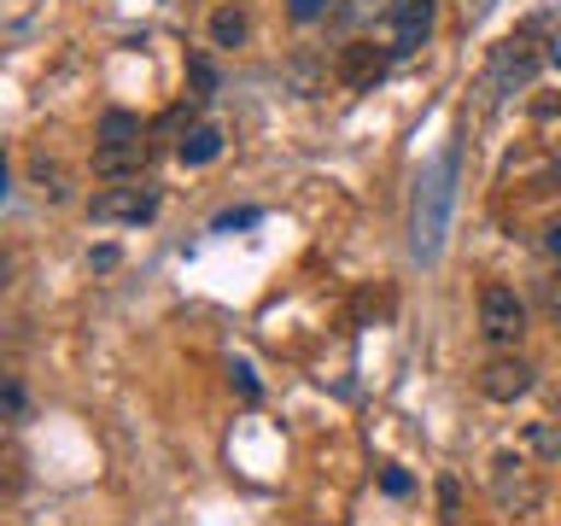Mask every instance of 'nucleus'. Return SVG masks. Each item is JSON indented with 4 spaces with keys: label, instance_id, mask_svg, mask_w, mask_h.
Masks as SVG:
<instances>
[{
    "label": "nucleus",
    "instance_id": "obj_11",
    "mask_svg": "<svg viewBox=\"0 0 561 526\" xmlns=\"http://www.w3.org/2000/svg\"><path fill=\"white\" fill-rule=\"evenodd\" d=\"M245 35H252L245 7H240V0H222V7L210 12V47H245Z\"/></svg>",
    "mask_w": 561,
    "mask_h": 526
},
{
    "label": "nucleus",
    "instance_id": "obj_1",
    "mask_svg": "<svg viewBox=\"0 0 561 526\" xmlns=\"http://www.w3.org/2000/svg\"><path fill=\"white\" fill-rule=\"evenodd\" d=\"M456 175H462V147H450L421 170L415 182V210H410V252L421 263H438L445 258V240H450V210H456Z\"/></svg>",
    "mask_w": 561,
    "mask_h": 526
},
{
    "label": "nucleus",
    "instance_id": "obj_5",
    "mask_svg": "<svg viewBox=\"0 0 561 526\" xmlns=\"http://www.w3.org/2000/svg\"><path fill=\"white\" fill-rule=\"evenodd\" d=\"M480 328L491 345H520L526 333V298L515 287H503V281H491V287L480 293Z\"/></svg>",
    "mask_w": 561,
    "mask_h": 526
},
{
    "label": "nucleus",
    "instance_id": "obj_6",
    "mask_svg": "<svg viewBox=\"0 0 561 526\" xmlns=\"http://www.w3.org/2000/svg\"><path fill=\"white\" fill-rule=\"evenodd\" d=\"M491 498H497L503 508H515V515H533V508L543 503V485L520 456H497V468H491Z\"/></svg>",
    "mask_w": 561,
    "mask_h": 526
},
{
    "label": "nucleus",
    "instance_id": "obj_3",
    "mask_svg": "<svg viewBox=\"0 0 561 526\" xmlns=\"http://www.w3.org/2000/svg\"><path fill=\"white\" fill-rule=\"evenodd\" d=\"M438 30V0H398L392 12H386V47H392V59H410L433 42Z\"/></svg>",
    "mask_w": 561,
    "mask_h": 526
},
{
    "label": "nucleus",
    "instance_id": "obj_16",
    "mask_svg": "<svg viewBox=\"0 0 561 526\" xmlns=\"http://www.w3.org/2000/svg\"><path fill=\"white\" fill-rule=\"evenodd\" d=\"M30 175L42 182V193H47V199H65V170H59V164H47V158H35V164H30Z\"/></svg>",
    "mask_w": 561,
    "mask_h": 526
},
{
    "label": "nucleus",
    "instance_id": "obj_21",
    "mask_svg": "<svg viewBox=\"0 0 561 526\" xmlns=\"http://www.w3.org/2000/svg\"><path fill=\"white\" fill-rule=\"evenodd\" d=\"M228 375H234V386H240V398H245V403H257V375H252V363H234Z\"/></svg>",
    "mask_w": 561,
    "mask_h": 526
},
{
    "label": "nucleus",
    "instance_id": "obj_9",
    "mask_svg": "<svg viewBox=\"0 0 561 526\" xmlns=\"http://www.w3.org/2000/svg\"><path fill=\"white\" fill-rule=\"evenodd\" d=\"M386 65H392V47H368V42H351L340 53V77L351 88H375L386 77Z\"/></svg>",
    "mask_w": 561,
    "mask_h": 526
},
{
    "label": "nucleus",
    "instance_id": "obj_7",
    "mask_svg": "<svg viewBox=\"0 0 561 526\" xmlns=\"http://www.w3.org/2000/svg\"><path fill=\"white\" fill-rule=\"evenodd\" d=\"M480 392H485L491 403L526 398V392H533V363H526V357H491V363L480 368Z\"/></svg>",
    "mask_w": 561,
    "mask_h": 526
},
{
    "label": "nucleus",
    "instance_id": "obj_13",
    "mask_svg": "<svg viewBox=\"0 0 561 526\" xmlns=\"http://www.w3.org/2000/svg\"><path fill=\"white\" fill-rule=\"evenodd\" d=\"M187 77H193V100H210L222 88V77H217V65L205 59V53H187Z\"/></svg>",
    "mask_w": 561,
    "mask_h": 526
},
{
    "label": "nucleus",
    "instance_id": "obj_22",
    "mask_svg": "<svg viewBox=\"0 0 561 526\" xmlns=\"http://www.w3.org/2000/svg\"><path fill=\"white\" fill-rule=\"evenodd\" d=\"M24 410H30V398H24V380L12 375V380H7V415H12V421H24Z\"/></svg>",
    "mask_w": 561,
    "mask_h": 526
},
{
    "label": "nucleus",
    "instance_id": "obj_10",
    "mask_svg": "<svg viewBox=\"0 0 561 526\" xmlns=\"http://www.w3.org/2000/svg\"><path fill=\"white\" fill-rule=\"evenodd\" d=\"M175 158H182L187 170L217 164V158H222V129H217V123H187V135H182V147H175Z\"/></svg>",
    "mask_w": 561,
    "mask_h": 526
},
{
    "label": "nucleus",
    "instance_id": "obj_20",
    "mask_svg": "<svg viewBox=\"0 0 561 526\" xmlns=\"http://www.w3.org/2000/svg\"><path fill=\"white\" fill-rule=\"evenodd\" d=\"M392 7H398V0H345V12H351V18H386Z\"/></svg>",
    "mask_w": 561,
    "mask_h": 526
},
{
    "label": "nucleus",
    "instance_id": "obj_14",
    "mask_svg": "<svg viewBox=\"0 0 561 526\" xmlns=\"http://www.w3.org/2000/svg\"><path fill=\"white\" fill-rule=\"evenodd\" d=\"M438 521L445 526H462V485H456V473L438 480Z\"/></svg>",
    "mask_w": 561,
    "mask_h": 526
},
{
    "label": "nucleus",
    "instance_id": "obj_4",
    "mask_svg": "<svg viewBox=\"0 0 561 526\" xmlns=\"http://www.w3.org/2000/svg\"><path fill=\"white\" fill-rule=\"evenodd\" d=\"M88 217L94 222H152L158 217V187L152 182H117V187H105L88 199Z\"/></svg>",
    "mask_w": 561,
    "mask_h": 526
},
{
    "label": "nucleus",
    "instance_id": "obj_24",
    "mask_svg": "<svg viewBox=\"0 0 561 526\" xmlns=\"http://www.w3.org/2000/svg\"><path fill=\"white\" fill-rule=\"evenodd\" d=\"M543 310H550L556 322H561V275H550V281H543Z\"/></svg>",
    "mask_w": 561,
    "mask_h": 526
},
{
    "label": "nucleus",
    "instance_id": "obj_23",
    "mask_svg": "<svg viewBox=\"0 0 561 526\" xmlns=\"http://www.w3.org/2000/svg\"><path fill=\"white\" fill-rule=\"evenodd\" d=\"M380 485H386V498H403V491H410V473H403V468H386Z\"/></svg>",
    "mask_w": 561,
    "mask_h": 526
},
{
    "label": "nucleus",
    "instance_id": "obj_19",
    "mask_svg": "<svg viewBox=\"0 0 561 526\" xmlns=\"http://www.w3.org/2000/svg\"><path fill=\"white\" fill-rule=\"evenodd\" d=\"M287 18L293 24H316V18H328V0H287Z\"/></svg>",
    "mask_w": 561,
    "mask_h": 526
},
{
    "label": "nucleus",
    "instance_id": "obj_26",
    "mask_svg": "<svg viewBox=\"0 0 561 526\" xmlns=\"http://www.w3.org/2000/svg\"><path fill=\"white\" fill-rule=\"evenodd\" d=\"M550 65H561V35H556V47H550Z\"/></svg>",
    "mask_w": 561,
    "mask_h": 526
},
{
    "label": "nucleus",
    "instance_id": "obj_15",
    "mask_svg": "<svg viewBox=\"0 0 561 526\" xmlns=\"http://www.w3.org/2000/svg\"><path fill=\"white\" fill-rule=\"evenodd\" d=\"M129 135H140V117L135 112H105L100 117V140H129Z\"/></svg>",
    "mask_w": 561,
    "mask_h": 526
},
{
    "label": "nucleus",
    "instance_id": "obj_17",
    "mask_svg": "<svg viewBox=\"0 0 561 526\" xmlns=\"http://www.w3.org/2000/svg\"><path fill=\"white\" fill-rule=\"evenodd\" d=\"M293 88H298V94H322V82H316V59H310V53H298V59H293Z\"/></svg>",
    "mask_w": 561,
    "mask_h": 526
},
{
    "label": "nucleus",
    "instance_id": "obj_8",
    "mask_svg": "<svg viewBox=\"0 0 561 526\" xmlns=\"http://www.w3.org/2000/svg\"><path fill=\"white\" fill-rule=\"evenodd\" d=\"M140 164H147V140H140V135L100 140V147H94V175H105V182H135Z\"/></svg>",
    "mask_w": 561,
    "mask_h": 526
},
{
    "label": "nucleus",
    "instance_id": "obj_25",
    "mask_svg": "<svg viewBox=\"0 0 561 526\" xmlns=\"http://www.w3.org/2000/svg\"><path fill=\"white\" fill-rule=\"evenodd\" d=\"M543 245H550V258H561V222L550 228V235H543Z\"/></svg>",
    "mask_w": 561,
    "mask_h": 526
},
{
    "label": "nucleus",
    "instance_id": "obj_18",
    "mask_svg": "<svg viewBox=\"0 0 561 526\" xmlns=\"http://www.w3.org/2000/svg\"><path fill=\"white\" fill-rule=\"evenodd\" d=\"M252 222H263V210H252V205H240V210H222V217L210 222V228H217V235H234V228H252Z\"/></svg>",
    "mask_w": 561,
    "mask_h": 526
},
{
    "label": "nucleus",
    "instance_id": "obj_12",
    "mask_svg": "<svg viewBox=\"0 0 561 526\" xmlns=\"http://www.w3.org/2000/svg\"><path fill=\"white\" fill-rule=\"evenodd\" d=\"M526 445H533L543 462H561V427L556 421H526Z\"/></svg>",
    "mask_w": 561,
    "mask_h": 526
},
{
    "label": "nucleus",
    "instance_id": "obj_2",
    "mask_svg": "<svg viewBox=\"0 0 561 526\" xmlns=\"http://www.w3.org/2000/svg\"><path fill=\"white\" fill-rule=\"evenodd\" d=\"M543 70V53L533 47V35H508V42L491 47L485 59V94H515V88H533V77Z\"/></svg>",
    "mask_w": 561,
    "mask_h": 526
}]
</instances>
